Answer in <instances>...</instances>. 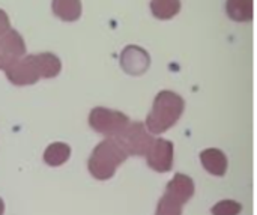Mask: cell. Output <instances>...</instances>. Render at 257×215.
<instances>
[{
    "mask_svg": "<svg viewBox=\"0 0 257 215\" xmlns=\"http://www.w3.org/2000/svg\"><path fill=\"white\" fill-rule=\"evenodd\" d=\"M182 208H184L182 205H179L178 202L172 200L164 194L157 206L155 215H182Z\"/></svg>",
    "mask_w": 257,
    "mask_h": 215,
    "instance_id": "e0dca14e",
    "label": "cell"
},
{
    "mask_svg": "<svg viewBox=\"0 0 257 215\" xmlns=\"http://www.w3.org/2000/svg\"><path fill=\"white\" fill-rule=\"evenodd\" d=\"M5 74L8 80L15 86H30L41 78L35 60V54L23 56L17 63H14L9 69H6Z\"/></svg>",
    "mask_w": 257,
    "mask_h": 215,
    "instance_id": "52a82bcc",
    "label": "cell"
},
{
    "mask_svg": "<svg viewBox=\"0 0 257 215\" xmlns=\"http://www.w3.org/2000/svg\"><path fill=\"white\" fill-rule=\"evenodd\" d=\"M35 60L41 78H54L62 71V62L54 53L50 51L38 53L35 54Z\"/></svg>",
    "mask_w": 257,
    "mask_h": 215,
    "instance_id": "7c38bea8",
    "label": "cell"
},
{
    "mask_svg": "<svg viewBox=\"0 0 257 215\" xmlns=\"http://www.w3.org/2000/svg\"><path fill=\"white\" fill-rule=\"evenodd\" d=\"M119 146L126 152V155H146L149 146L154 142L152 134L146 130L143 122H130L128 127L114 137Z\"/></svg>",
    "mask_w": 257,
    "mask_h": 215,
    "instance_id": "277c9868",
    "label": "cell"
},
{
    "mask_svg": "<svg viewBox=\"0 0 257 215\" xmlns=\"http://www.w3.org/2000/svg\"><path fill=\"white\" fill-rule=\"evenodd\" d=\"M27 54L26 42L21 33L15 29H11L0 38V69L6 71L14 63H17L23 56Z\"/></svg>",
    "mask_w": 257,
    "mask_h": 215,
    "instance_id": "5b68a950",
    "label": "cell"
},
{
    "mask_svg": "<svg viewBox=\"0 0 257 215\" xmlns=\"http://www.w3.org/2000/svg\"><path fill=\"white\" fill-rule=\"evenodd\" d=\"M173 143L166 139H154L152 145L146 152L148 166L160 173H166L172 170L173 166Z\"/></svg>",
    "mask_w": 257,
    "mask_h": 215,
    "instance_id": "8992f818",
    "label": "cell"
},
{
    "mask_svg": "<svg viewBox=\"0 0 257 215\" xmlns=\"http://www.w3.org/2000/svg\"><path fill=\"white\" fill-rule=\"evenodd\" d=\"M184 110L185 101L179 93L173 90H161L154 99L145 127L151 134H163L178 124Z\"/></svg>",
    "mask_w": 257,
    "mask_h": 215,
    "instance_id": "6da1fadb",
    "label": "cell"
},
{
    "mask_svg": "<svg viewBox=\"0 0 257 215\" xmlns=\"http://www.w3.org/2000/svg\"><path fill=\"white\" fill-rule=\"evenodd\" d=\"M200 161L205 170L214 176H224L227 172V158L221 149L209 148L200 152Z\"/></svg>",
    "mask_w": 257,
    "mask_h": 215,
    "instance_id": "30bf717a",
    "label": "cell"
},
{
    "mask_svg": "<svg viewBox=\"0 0 257 215\" xmlns=\"http://www.w3.org/2000/svg\"><path fill=\"white\" fill-rule=\"evenodd\" d=\"M253 9V0H226V14L232 21L250 23Z\"/></svg>",
    "mask_w": 257,
    "mask_h": 215,
    "instance_id": "4fadbf2b",
    "label": "cell"
},
{
    "mask_svg": "<svg viewBox=\"0 0 257 215\" xmlns=\"http://www.w3.org/2000/svg\"><path fill=\"white\" fill-rule=\"evenodd\" d=\"M11 29H12V27H11L9 15H8L3 9H0V38H2L5 33H8Z\"/></svg>",
    "mask_w": 257,
    "mask_h": 215,
    "instance_id": "ac0fdd59",
    "label": "cell"
},
{
    "mask_svg": "<svg viewBox=\"0 0 257 215\" xmlns=\"http://www.w3.org/2000/svg\"><path fill=\"white\" fill-rule=\"evenodd\" d=\"M53 14L65 23H74L80 20L83 14L81 0H51Z\"/></svg>",
    "mask_w": 257,
    "mask_h": 215,
    "instance_id": "8fae6325",
    "label": "cell"
},
{
    "mask_svg": "<svg viewBox=\"0 0 257 215\" xmlns=\"http://www.w3.org/2000/svg\"><path fill=\"white\" fill-rule=\"evenodd\" d=\"M69 155H71V148L66 143L56 142V143H51L45 149L44 161L51 167H59L69 160Z\"/></svg>",
    "mask_w": 257,
    "mask_h": 215,
    "instance_id": "5bb4252c",
    "label": "cell"
},
{
    "mask_svg": "<svg viewBox=\"0 0 257 215\" xmlns=\"http://www.w3.org/2000/svg\"><path fill=\"white\" fill-rule=\"evenodd\" d=\"M194 194V182L184 173H176L175 178L166 187V196L179 205H185Z\"/></svg>",
    "mask_w": 257,
    "mask_h": 215,
    "instance_id": "9c48e42d",
    "label": "cell"
},
{
    "mask_svg": "<svg viewBox=\"0 0 257 215\" xmlns=\"http://www.w3.org/2000/svg\"><path fill=\"white\" fill-rule=\"evenodd\" d=\"M182 8L181 0H151V12L158 20H172Z\"/></svg>",
    "mask_w": 257,
    "mask_h": 215,
    "instance_id": "9a60e30c",
    "label": "cell"
},
{
    "mask_svg": "<svg viewBox=\"0 0 257 215\" xmlns=\"http://www.w3.org/2000/svg\"><path fill=\"white\" fill-rule=\"evenodd\" d=\"M130 124V118L119 112L107 107H95L89 115V125L93 131L107 136L108 139H114L119 136Z\"/></svg>",
    "mask_w": 257,
    "mask_h": 215,
    "instance_id": "3957f363",
    "label": "cell"
},
{
    "mask_svg": "<svg viewBox=\"0 0 257 215\" xmlns=\"http://www.w3.org/2000/svg\"><path fill=\"white\" fill-rule=\"evenodd\" d=\"M128 158L126 152L119 146L114 139L101 142L89 158V172L98 181H107L113 178L117 167Z\"/></svg>",
    "mask_w": 257,
    "mask_h": 215,
    "instance_id": "7a4b0ae2",
    "label": "cell"
},
{
    "mask_svg": "<svg viewBox=\"0 0 257 215\" xmlns=\"http://www.w3.org/2000/svg\"><path fill=\"white\" fill-rule=\"evenodd\" d=\"M242 211V205L235 200H221L215 206H212V215H239Z\"/></svg>",
    "mask_w": 257,
    "mask_h": 215,
    "instance_id": "2e32d148",
    "label": "cell"
},
{
    "mask_svg": "<svg viewBox=\"0 0 257 215\" xmlns=\"http://www.w3.org/2000/svg\"><path fill=\"white\" fill-rule=\"evenodd\" d=\"M5 214V202H3V199L0 197V215Z\"/></svg>",
    "mask_w": 257,
    "mask_h": 215,
    "instance_id": "d6986e66",
    "label": "cell"
},
{
    "mask_svg": "<svg viewBox=\"0 0 257 215\" xmlns=\"http://www.w3.org/2000/svg\"><path fill=\"white\" fill-rule=\"evenodd\" d=\"M151 65V56L146 50L139 45H128L120 53V66L131 75L145 74Z\"/></svg>",
    "mask_w": 257,
    "mask_h": 215,
    "instance_id": "ba28073f",
    "label": "cell"
}]
</instances>
